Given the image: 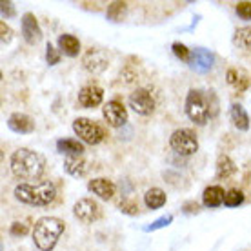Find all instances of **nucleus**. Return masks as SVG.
Instances as JSON below:
<instances>
[{
  "mask_svg": "<svg viewBox=\"0 0 251 251\" xmlns=\"http://www.w3.org/2000/svg\"><path fill=\"white\" fill-rule=\"evenodd\" d=\"M73 131L76 133V137L80 138L86 144H100L104 137H106V129L100 124H97L95 120L89 119H76L73 122Z\"/></svg>",
  "mask_w": 251,
  "mask_h": 251,
  "instance_id": "obj_5",
  "label": "nucleus"
},
{
  "mask_svg": "<svg viewBox=\"0 0 251 251\" xmlns=\"http://www.w3.org/2000/svg\"><path fill=\"white\" fill-rule=\"evenodd\" d=\"M17 201L29 204V206H50L57 197V188L50 180L44 182H24L15 188Z\"/></svg>",
  "mask_w": 251,
  "mask_h": 251,
  "instance_id": "obj_3",
  "label": "nucleus"
},
{
  "mask_svg": "<svg viewBox=\"0 0 251 251\" xmlns=\"http://www.w3.org/2000/svg\"><path fill=\"white\" fill-rule=\"evenodd\" d=\"M27 231H29V227L25 226L24 222H13L11 227H9L11 237H24V235H27Z\"/></svg>",
  "mask_w": 251,
  "mask_h": 251,
  "instance_id": "obj_29",
  "label": "nucleus"
},
{
  "mask_svg": "<svg viewBox=\"0 0 251 251\" xmlns=\"http://www.w3.org/2000/svg\"><path fill=\"white\" fill-rule=\"evenodd\" d=\"M57 150L66 155V157H82L84 153V144L75 140V138H60L57 142Z\"/></svg>",
  "mask_w": 251,
  "mask_h": 251,
  "instance_id": "obj_16",
  "label": "nucleus"
},
{
  "mask_svg": "<svg viewBox=\"0 0 251 251\" xmlns=\"http://www.w3.org/2000/svg\"><path fill=\"white\" fill-rule=\"evenodd\" d=\"M170 144L173 148V151L182 155V157H189V155L197 153V150H199L197 135L188 127H182V129H176V131L171 133Z\"/></svg>",
  "mask_w": 251,
  "mask_h": 251,
  "instance_id": "obj_6",
  "label": "nucleus"
},
{
  "mask_svg": "<svg viewBox=\"0 0 251 251\" xmlns=\"http://www.w3.org/2000/svg\"><path fill=\"white\" fill-rule=\"evenodd\" d=\"M237 171V166L227 155H220L219 160H217V178H229Z\"/></svg>",
  "mask_w": 251,
  "mask_h": 251,
  "instance_id": "obj_22",
  "label": "nucleus"
},
{
  "mask_svg": "<svg viewBox=\"0 0 251 251\" xmlns=\"http://www.w3.org/2000/svg\"><path fill=\"white\" fill-rule=\"evenodd\" d=\"M244 202V193L240 189H229L226 191V197H224V204L227 207H237Z\"/></svg>",
  "mask_w": 251,
  "mask_h": 251,
  "instance_id": "obj_24",
  "label": "nucleus"
},
{
  "mask_svg": "<svg viewBox=\"0 0 251 251\" xmlns=\"http://www.w3.org/2000/svg\"><path fill=\"white\" fill-rule=\"evenodd\" d=\"M129 107H133V111L137 115L148 117L155 111V99L148 89L138 88L129 95Z\"/></svg>",
  "mask_w": 251,
  "mask_h": 251,
  "instance_id": "obj_7",
  "label": "nucleus"
},
{
  "mask_svg": "<svg viewBox=\"0 0 251 251\" xmlns=\"http://www.w3.org/2000/svg\"><path fill=\"white\" fill-rule=\"evenodd\" d=\"M119 207H120V211L122 213H126V215H137L138 213V206H137V202H133V201H122L119 204Z\"/></svg>",
  "mask_w": 251,
  "mask_h": 251,
  "instance_id": "obj_32",
  "label": "nucleus"
},
{
  "mask_svg": "<svg viewBox=\"0 0 251 251\" xmlns=\"http://www.w3.org/2000/svg\"><path fill=\"white\" fill-rule=\"evenodd\" d=\"M102 99H104V91H102L100 86L97 84H88L78 91V104L82 107H97L102 104Z\"/></svg>",
  "mask_w": 251,
  "mask_h": 251,
  "instance_id": "obj_11",
  "label": "nucleus"
},
{
  "mask_svg": "<svg viewBox=\"0 0 251 251\" xmlns=\"http://www.w3.org/2000/svg\"><path fill=\"white\" fill-rule=\"evenodd\" d=\"M88 189L93 195L100 197L102 201H109V199H113L115 189L117 188H115V184L111 182V180H107V178H93V180H89Z\"/></svg>",
  "mask_w": 251,
  "mask_h": 251,
  "instance_id": "obj_14",
  "label": "nucleus"
},
{
  "mask_svg": "<svg viewBox=\"0 0 251 251\" xmlns=\"http://www.w3.org/2000/svg\"><path fill=\"white\" fill-rule=\"evenodd\" d=\"M46 60H48L50 66H55V64L60 62V53H58V50H55L51 44H48V48H46Z\"/></svg>",
  "mask_w": 251,
  "mask_h": 251,
  "instance_id": "obj_31",
  "label": "nucleus"
},
{
  "mask_svg": "<svg viewBox=\"0 0 251 251\" xmlns=\"http://www.w3.org/2000/svg\"><path fill=\"white\" fill-rule=\"evenodd\" d=\"M82 64H84V68L88 69L89 73L99 75L107 68V57L100 50H89L82 58Z\"/></svg>",
  "mask_w": 251,
  "mask_h": 251,
  "instance_id": "obj_12",
  "label": "nucleus"
},
{
  "mask_svg": "<svg viewBox=\"0 0 251 251\" xmlns=\"http://www.w3.org/2000/svg\"><path fill=\"white\" fill-rule=\"evenodd\" d=\"M64 220L57 217H42L35 222L33 227V240L40 251H51L57 246L60 235L64 233Z\"/></svg>",
  "mask_w": 251,
  "mask_h": 251,
  "instance_id": "obj_4",
  "label": "nucleus"
},
{
  "mask_svg": "<svg viewBox=\"0 0 251 251\" xmlns=\"http://www.w3.org/2000/svg\"><path fill=\"white\" fill-rule=\"evenodd\" d=\"M22 35L27 44H37L38 40L42 38V31L40 25L37 22V17L33 13H25L22 17Z\"/></svg>",
  "mask_w": 251,
  "mask_h": 251,
  "instance_id": "obj_13",
  "label": "nucleus"
},
{
  "mask_svg": "<svg viewBox=\"0 0 251 251\" xmlns=\"http://www.w3.org/2000/svg\"><path fill=\"white\" fill-rule=\"evenodd\" d=\"M171 48H173V53H175L176 58H180V60H184V62H189V58H191V50H188V48H186L184 44H180V42H175Z\"/></svg>",
  "mask_w": 251,
  "mask_h": 251,
  "instance_id": "obj_27",
  "label": "nucleus"
},
{
  "mask_svg": "<svg viewBox=\"0 0 251 251\" xmlns=\"http://www.w3.org/2000/svg\"><path fill=\"white\" fill-rule=\"evenodd\" d=\"M58 50L68 57H76L80 51V42L75 35H60L58 37Z\"/></svg>",
  "mask_w": 251,
  "mask_h": 251,
  "instance_id": "obj_19",
  "label": "nucleus"
},
{
  "mask_svg": "<svg viewBox=\"0 0 251 251\" xmlns=\"http://www.w3.org/2000/svg\"><path fill=\"white\" fill-rule=\"evenodd\" d=\"M217 97L211 91L191 89L186 97V115L195 124H206L207 120L217 115Z\"/></svg>",
  "mask_w": 251,
  "mask_h": 251,
  "instance_id": "obj_1",
  "label": "nucleus"
},
{
  "mask_svg": "<svg viewBox=\"0 0 251 251\" xmlns=\"http://www.w3.org/2000/svg\"><path fill=\"white\" fill-rule=\"evenodd\" d=\"M73 213H75V217L80 220V222L91 224V222L100 219V206H99L93 199H80V201L75 202Z\"/></svg>",
  "mask_w": 251,
  "mask_h": 251,
  "instance_id": "obj_8",
  "label": "nucleus"
},
{
  "mask_svg": "<svg viewBox=\"0 0 251 251\" xmlns=\"http://www.w3.org/2000/svg\"><path fill=\"white\" fill-rule=\"evenodd\" d=\"M11 171L15 176L24 180H35L44 173L46 158L33 150L20 148L11 155Z\"/></svg>",
  "mask_w": 251,
  "mask_h": 251,
  "instance_id": "obj_2",
  "label": "nucleus"
},
{
  "mask_svg": "<svg viewBox=\"0 0 251 251\" xmlns=\"http://www.w3.org/2000/svg\"><path fill=\"white\" fill-rule=\"evenodd\" d=\"M233 42H235V46H239L240 50L251 51V25L239 27L233 35Z\"/></svg>",
  "mask_w": 251,
  "mask_h": 251,
  "instance_id": "obj_23",
  "label": "nucleus"
},
{
  "mask_svg": "<svg viewBox=\"0 0 251 251\" xmlns=\"http://www.w3.org/2000/svg\"><path fill=\"white\" fill-rule=\"evenodd\" d=\"M64 170L68 171L71 176H84L88 171V162L82 157H66Z\"/></svg>",
  "mask_w": 251,
  "mask_h": 251,
  "instance_id": "obj_20",
  "label": "nucleus"
},
{
  "mask_svg": "<svg viewBox=\"0 0 251 251\" xmlns=\"http://www.w3.org/2000/svg\"><path fill=\"white\" fill-rule=\"evenodd\" d=\"M0 6H2V17H6V19L15 17V6H13V2H6L4 0Z\"/></svg>",
  "mask_w": 251,
  "mask_h": 251,
  "instance_id": "obj_34",
  "label": "nucleus"
},
{
  "mask_svg": "<svg viewBox=\"0 0 251 251\" xmlns=\"http://www.w3.org/2000/svg\"><path fill=\"white\" fill-rule=\"evenodd\" d=\"M229 117H231V122L237 129H240V131H248L250 129V117H248L246 109L240 104H231Z\"/></svg>",
  "mask_w": 251,
  "mask_h": 251,
  "instance_id": "obj_18",
  "label": "nucleus"
},
{
  "mask_svg": "<svg viewBox=\"0 0 251 251\" xmlns=\"http://www.w3.org/2000/svg\"><path fill=\"white\" fill-rule=\"evenodd\" d=\"M166 193H164L160 188H151L146 191L144 195V202L146 206L150 207V209H158V207H162L166 204Z\"/></svg>",
  "mask_w": 251,
  "mask_h": 251,
  "instance_id": "obj_21",
  "label": "nucleus"
},
{
  "mask_svg": "<svg viewBox=\"0 0 251 251\" xmlns=\"http://www.w3.org/2000/svg\"><path fill=\"white\" fill-rule=\"evenodd\" d=\"M215 57L211 51L204 50V48H197L191 50V58H189V66L191 69H195L197 73H206L213 68Z\"/></svg>",
  "mask_w": 251,
  "mask_h": 251,
  "instance_id": "obj_10",
  "label": "nucleus"
},
{
  "mask_svg": "<svg viewBox=\"0 0 251 251\" xmlns=\"http://www.w3.org/2000/svg\"><path fill=\"white\" fill-rule=\"evenodd\" d=\"M102 115L109 126L113 127H120L127 122V109L124 107V104L120 100H109L104 104L102 107Z\"/></svg>",
  "mask_w": 251,
  "mask_h": 251,
  "instance_id": "obj_9",
  "label": "nucleus"
},
{
  "mask_svg": "<svg viewBox=\"0 0 251 251\" xmlns=\"http://www.w3.org/2000/svg\"><path fill=\"white\" fill-rule=\"evenodd\" d=\"M224 197H226V191L220 186H209L202 193V202L206 207H219L224 202Z\"/></svg>",
  "mask_w": 251,
  "mask_h": 251,
  "instance_id": "obj_17",
  "label": "nucleus"
},
{
  "mask_svg": "<svg viewBox=\"0 0 251 251\" xmlns=\"http://www.w3.org/2000/svg\"><path fill=\"white\" fill-rule=\"evenodd\" d=\"M237 15H239L242 20H251V2H239L237 4Z\"/></svg>",
  "mask_w": 251,
  "mask_h": 251,
  "instance_id": "obj_28",
  "label": "nucleus"
},
{
  "mask_svg": "<svg viewBox=\"0 0 251 251\" xmlns=\"http://www.w3.org/2000/svg\"><path fill=\"white\" fill-rule=\"evenodd\" d=\"M0 33H2V44H9L13 38V31L9 25H6V22H0Z\"/></svg>",
  "mask_w": 251,
  "mask_h": 251,
  "instance_id": "obj_33",
  "label": "nucleus"
},
{
  "mask_svg": "<svg viewBox=\"0 0 251 251\" xmlns=\"http://www.w3.org/2000/svg\"><path fill=\"white\" fill-rule=\"evenodd\" d=\"M171 220H173V217L171 215H166V217H160V219H157L151 226H146L144 231H155V229H160V227L168 226V224H171Z\"/></svg>",
  "mask_w": 251,
  "mask_h": 251,
  "instance_id": "obj_30",
  "label": "nucleus"
},
{
  "mask_svg": "<svg viewBox=\"0 0 251 251\" xmlns=\"http://www.w3.org/2000/svg\"><path fill=\"white\" fill-rule=\"evenodd\" d=\"M227 82H229L231 86H235L239 91H244V89L248 88V78L240 76L237 69H229V71H227Z\"/></svg>",
  "mask_w": 251,
  "mask_h": 251,
  "instance_id": "obj_25",
  "label": "nucleus"
},
{
  "mask_svg": "<svg viewBox=\"0 0 251 251\" xmlns=\"http://www.w3.org/2000/svg\"><path fill=\"white\" fill-rule=\"evenodd\" d=\"M199 211V204L197 202H188L184 206V213H197Z\"/></svg>",
  "mask_w": 251,
  "mask_h": 251,
  "instance_id": "obj_35",
  "label": "nucleus"
},
{
  "mask_svg": "<svg viewBox=\"0 0 251 251\" xmlns=\"http://www.w3.org/2000/svg\"><path fill=\"white\" fill-rule=\"evenodd\" d=\"M124 11H126V2H113V4H109V7H107V19L117 22V20L122 19Z\"/></svg>",
  "mask_w": 251,
  "mask_h": 251,
  "instance_id": "obj_26",
  "label": "nucleus"
},
{
  "mask_svg": "<svg viewBox=\"0 0 251 251\" xmlns=\"http://www.w3.org/2000/svg\"><path fill=\"white\" fill-rule=\"evenodd\" d=\"M7 126H9V129L15 133H20V135H24V133H31L35 129V122L29 115L25 113H13L9 119H7Z\"/></svg>",
  "mask_w": 251,
  "mask_h": 251,
  "instance_id": "obj_15",
  "label": "nucleus"
}]
</instances>
